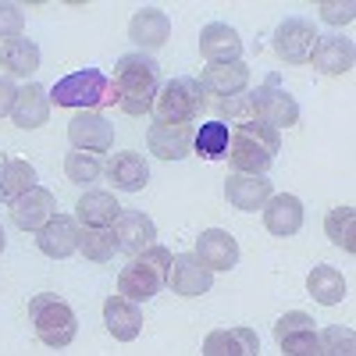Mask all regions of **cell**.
<instances>
[{
    "label": "cell",
    "instance_id": "cell-18",
    "mask_svg": "<svg viewBox=\"0 0 356 356\" xmlns=\"http://www.w3.org/2000/svg\"><path fill=\"white\" fill-rule=\"evenodd\" d=\"M129 40L139 47V54L164 47L171 40V18L161 8H139L129 22Z\"/></svg>",
    "mask_w": 356,
    "mask_h": 356
},
{
    "label": "cell",
    "instance_id": "cell-13",
    "mask_svg": "<svg viewBox=\"0 0 356 356\" xmlns=\"http://www.w3.org/2000/svg\"><path fill=\"white\" fill-rule=\"evenodd\" d=\"M275 196V186L267 182L264 175H228L225 178V200L235 207V211H264V203Z\"/></svg>",
    "mask_w": 356,
    "mask_h": 356
},
{
    "label": "cell",
    "instance_id": "cell-17",
    "mask_svg": "<svg viewBox=\"0 0 356 356\" xmlns=\"http://www.w3.org/2000/svg\"><path fill=\"white\" fill-rule=\"evenodd\" d=\"M36 246H40V253L50 257V260H65V257L79 253V225H75V218H68V214L50 218V221L36 232Z\"/></svg>",
    "mask_w": 356,
    "mask_h": 356
},
{
    "label": "cell",
    "instance_id": "cell-12",
    "mask_svg": "<svg viewBox=\"0 0 356 356\" xmlns=\"http://www.w3.org/2000/svg\"><path fill=\"white\" fill-rule=\"evenodd\" d=\"M203 86L207 97H218V100H228V97H239L246 93L250 86V68L246 61H228V65H207L196 79Z\"/></svg>",
    "mask_w": 356,
    "mask_h": 356
},
{
    "label": "cell",
    "instance_id": "cell-1",
    "mask_svg": "<svg viewBox=\"0 0 356 356\" xmlns=\"http://www.w3.org/2000/svg\"><path fill=\"white\" fill-rule=\"evenodd\" d=\"M111 86H114L118 107L132 118H139L146 111H154V100L161 93V65L150 54H139V50L125 54V57H118Z\"/></svg>",
    "mask_w": 356,
    "mask_h": 356
},
{
    "label": "cell",
    "instance_id": "cell-9",
    "mask_svg": "<svg viewBox=\"0 0 356 356\" xmlns=\"http://www.w3.org/2000/svg\"><path fill=\"white\" fill-rule=\"evenodd\" d=\"M68 139H72V150L107 154L111 143H114V125L107 122L100 111H79L68 122Z\"/></svg>",
    "mask_w": 356,
    "mask_h": 356
},
{
    "label": "cell",
    "instance_id": "cell-34",
    "mask_svg": "<svg viewBox=\"0 0 356 356\" xmlns=\"http://www.w3.org/2000/svg\"><path fill=\"white\" fill-rule=\"evenodd\" d=\"M65 175H68V182H75V186H93L97 178L104 175V161H100V154L68 150V157H65Z\"/></svg>",
    "mask_w": 356,
    "mask_h": 356
},
{
    "label": "cell",
    "instance_id": "cell-2",
    "mask_svg": "<svg viewBox=\"0 0 356 356\" xmlns=\"http://www.w3.org/2000/svg\"><path fill=\"white\" fill-rule=\"evenodd\" d=\"M282 146V132L264 125V122H246L232 129V143H228V164L235 168V175H267V168L275 164Z\"/></svg>",
    "mask_w": 356,
    "mask_h": 356
},
{
    "label": "cell",
    "instance_id": "cell-11",
    "mask_svg": "<svg viewBox=\"0 0 356 356\" xmlns=\"http://www.w3.org/2000/svg\"><path fill=\"white\" fill-rule=\"evenodd\" d=\"M193 257H196L211 275L232 271V267L239 264V243H235V235H228V232H221V228H207V232H200Z\"/></svg>",
    "mask_w": 356,
    "mask_h": 356
},
{
    "label": "cell",
    "instance_id": "cell-8",
    "mask_svg": "<svg viewBox=\"0 0 356 356\" xmlns=\"http://www.w3.org/2000/svg\"><path fill=\"white\" fill-rule=\"evenodd\" d=\"M275 339L285 356H321L317 353V324L303 310H289L275 324Z\"/></svg>",
    "mask_w": 356,
    "mask_h": 356
},
{
    "label": "cell",
    "instance_id": "cell-21",
    "mask_svg": "<svg viewBox=\"0 0 356 356\" xmlns=\"http://www.w3.org/2000/svg\"><path fill=\"white\" fill-rule=\"evenodd\" d=\"M146 146L161 161H182L193 154V125H161L154 122L146 132Z\"/></svg>",
    "mask_w": 356,
    "mask_h": 356
},
{
    "label": "cell",
    "instance_id": "cell-19",
    "mask_svg": "<svg viewBox=\"0 0 356 356\" xmlns=\"http://www.w3.org/2000/svg\"><path fill=\"white\" fill-rule=\"evenodd\" d=\"M264 228L278 235V239H289L303 228V200L292 193H278L264 203Z\"/></svg>",
    "mask_w": 356,
    "mask_h": 356
},
{
    "label": "cell",
    "instance_id": "cell-22",
    "mask_svg": "<svg viewBox=\"0 0 356 356\" xmlns=\"http://www.w3.org/2000/svg\"><path fill=\"white\" fill-rule=\"evenodd\" d=\"M200 54L207 57V65H228V61H239L243 54V40L232 25L225 22H211L200 33Z\"/></svg>",
    "mask_w": 356,
    "mask_h": 356
},
{
    "label": "cell",
    "instance_id": "cell-26",
    "mask_svg": "<svg viewBox=\"0 0 356 356\" xmlns=\"http://www.w3.org/2000/svg\"><path fill=\"white\" fill-rule=\"evenodd\" d=\"M203 356H260V339L253 328H218L203 339Z\"/></svg>",
    "mask_w": 356,
    "mask_h": 356
},
{
    "label": "cell",
    "instance_id": "cell-37",
    "mask_svg": "<svg viewBox=\"0 0 356 356\" xmlns=\"http://www.w3.org/2000/svg\"><path fill=\"white\" fill-rule=\"evenodd\" d=\"M25 29V11L18 4H0V43H11Z\"/></svg>",
    "mask_w": 356,
    "mask_h": 356
},
{
    "label": "cell",
    "instance_id": "cell-40",
    "mask_svg": "<svg viewBox=\"0 0 356 356\" xmlns=\"http://www.w3.org/2000/svg\"><path fill=\"white\" fill-rule=\"evenodd\" d=\"M4 246H8V239H4V228H0V253H4Z\"/></svg>",
    "mask_w": 356,
    "mask_h": 356
},
{
    "label": "cell",
    "instance_id": "cell-36",
    "mask_svg": "<svg viewBox=\"0 0 356 356\" xmlns=\"http://www.w3.org/2000/svg\"><path fill=\"white\" fill-rule=\"evenodd\" d=\"M218 122H232V125L257 122V111H253V89H246V93H239V97L218 100Z\"/></svg>",
    "mask_w": 356,
    "mask_h": 356
},
{
    "label": "cell",
    "instance_id": "cell-24",
    "mask_svg": "<svg viewBox=\"0 0 356 356\" xmlns=\"http://www.w3.org/2000/svg\"><path fill=\"white\" fill-rule=\"evenodd\" d=\"M11 118H15V125L25 129V132L47 125V118H50V89H43L40 82H25L18 89V100H15Z\"/></svg>",
    "mask_w": 356,
    "mask_h": 356
},
{
    "label": "cell",
    "instance_id": "cell-25",
    "mask_svg": "<svg viewBox=\"0 0 356 356\" xmlns=\"http://www.w3.org/2000/svg\"><path fill=\"white\" fill-rule=\"evenodd\" d=\"M75 218L82 228H114V221L122 218V207H118L114 193L107 189H89L79 196L75 203Z\"/></svg>",
    "mask_w": 356,
    "mask_h": 356
},
{
    "label": "cell",
    "instance_id": "cell-6",
    "mask_svg": "<svg viewBox=\"0 0 356 356\" xmlns=\"http://www.w3.org/2000/svg\"><path fill=\"white\" fill-rule=\"evenodd\" d=\"M107 93H111V79L100 68H82V72H72V75L54 82L50 104H57V107H79V111H97V107H107Z\"/></svg>",
    "mask_w": 356,
    "mask_h": 356
},
{
    "label": "cell",
    "instance_id": "cell-33",
    "mask_svg": "<svg viewBox=\"0 0 356 356\" xmlns=\"http://www.w3.org/2000/svg\"><path fill=\"white\" fill-rule=\"evenodd\" d=\"M324 235L342 246L346 253H356V211L353 207H335V211L324 218Z\"/></svg>",
    "mask_w": 356,
    "mask_h": 356
},
{
    "label": "cell",
    "instance_id": "cell-30",
    "mask_svg": "<svg viewBox=\"0 0 356 356\" xmlns=\"http://www.w3.org/2000/svg\"><path fill=\"white\" fill-rule=\"evenodd\" d=\"M36 186V168L29 161H0V203H15Z\"/></svg>",
    "mask_w": 356,
    "mask_h": 356
},
{
    "label": "cell",
    "instance_id": "cell-38",
    "mask_svg": "<svg viewBox=\"0 0 356 356\" xmlns=\"http://www.w3.org/2000/svg\"><path fill=\"white\" fill-rule=\"evenodd\" d=\"M321 18L332 22V25H349L356 18V8L353 4H328V0H324V4H321Z\"/></svg>",
    "mask_w": 356,
    "mask_h": 356
},
{
    "label": "cell",
    "instance_id": "cell-3",
    "mask_svg": "<svg viewBox=\"0 0 356 356\" xmlns=\"http://www.w3.org/2000/svg\"><path fill=\"white\" fill-rule=\"evenodd\" d=\"M168 271H171V250L154 243L146 253L132 257L122 271H118V296H125L132 303L154 300V296L168 285Z\"/></svg>",
    "mask_w": 356,
    "mask_h": 356
},
{
    "label": "cell",
    "instance_id": "cell-29",
    "mask_svg": "<svg viewBox=\"0 0 356 356\" xmlns=\"http://www.w3.org/2000/svg\"><path fill=\"white\" fill-rule=\"evenodd\" d=\"M307 292L321 307H335V303L346 300V278H342V271H335L332 264H317L314 271L307 275Z\"/></svg>",
    "mask_w": 356,
    "mask_h": 356
},
{
    "label": "cell",
    "instance_id": "cell-28",
    "mask_svg": "<svg viewBox=\"0 0 356 356\" xmlns=\"http://www.w3.org/2000/svg\"><path fill=\"white\" fill-rule=\"evenodd\" d=\"M0 68L8 72V79H29L40 68V47L25 36L0 43Z\"/></svg>",
    "mask_w": 356,
    "mask_h": 356
},
{
    "label": "cell",
    "instance_id": "cell-16",
    "mask_svg": "<svg viewBox=\"0 0 356 356\" xmlns=\"http://www.w3.org/2000/svg\"><path fill=\"white\" fill-rule=\"evenodd\" d=\"M114 239H118V250L139 257L157 243V225L143 211H122V218L114 221Z\"/></svg>",
    "mask_w": 356,
    "mask_h": 356
},
{
    "label": "cell",
    "instance_id": "cell-7",
    "mask_svg": "<svg viewBox=\"0 0 356 356\" xmlns=\"http://www.w3.org/2000/svg\"><path fill=\"white\" fill-rule=\"evenodd\" d=\"M253 111H257V122L271 125V129H292L300 122V104H296L292 93L278 86V75H271L264 86L253 89Z\"/></svg>",
    "mask_w": 356,
    "mask_h": 356
},
{
    "label": "cell",
    "instance_id": "cell-39",
    "mask_svg": "<svg viewBox=\"0 0 356 356\" xmlns=\"http://www.w3.org/2000/svg\"><path fill=\"white\" fill-rule=\"evenodd\" d=\"M15 100H18V86L4 75V79H0V118H11Z\"/></svg>",
    "mask_w": 356,
    "mask_h": 356
},
{
    "label": "cell",
    "instance_id": "cell-10",
    "mask_svg": "<svg viewBox=\"0 0 356 356\" xmlns=\"http://www.w3.org/2000/svg\"><path fill=\"white\" fill-rule=\"evenodd\" d=\"M314 40H317L314 22H307V18H285L275 29V54L282 57L285 65H303V61H310Z\"/></svg>",
    "mask_w": 356,
    "mask_h": 356
},
{
    "label": "cell",
    "instance_id": "cell-35",
    "mask_svg": "<svg viewBox=\"0 0 356 356\" xmlns=\"http://www.w3.org/2000/svg\"><path fill=\"white\" fill-rule=\"evenodd\" d=\"M317 353L321 356H356V339L349 328L332 324V328L317 332Z\"/></svg>",
    "mask_w": 356,
    "mask_h": 356
},
{
    "label": "cell",
    "instance_id": "cell-20",
    "mask_svg": "<svg viewBox=\"0 0 356 356\" xmlns=\"http://www.w3.org/2000/svg\"><path fill=\"white\" fill-rule=\"evenodd\" d=\"M310 61H314V68L321 75H346V72H353V61H356L353 40H346V36H317L314 50H310Z\"/></svg>",
    "mask_w": 356,
    "mask_h": 356
},
{
    "label": "cell",
    "instance_id": "cell-14",
    "mask_svg": "<svg viewBox=\"0 0 356 356\" xmlns=\"http://www.w3.org/2000/svg\"><path fill=\"white\" fill-rule=\"evenodd\" d=\"M211 285H214V275L207 271V267H203L193 253H178V257H171L168 289H171L175 296H186V300H193V296L211 292Z\"/></svg>",
    "mask_w": 356,
    "mask_h": 356
},
{
    "label": "cell",
    "instance_id": "cell-32",
    "mask_svg": "<svg viewBox=\"0 0 356 356\" xmlns=\"http://www.w3.org/2000/svg\"><path fill=\"white\" fill-rule=\"evenodd\" d=\"M79 253L93 264H107L118 253L114 228H79Z\"/></svg>",
    "mask_w": 356,
    "mask_h": 356
},
{
    "label": "cell",
    "instance_id": "cell-27",
    "mask_svg": "<svg viewBox=\"0 0 356 356\" xmlns=\"http://www.w3.org/2000/svg\"><path fill=\"white\" fill-rule=\"evenodd\" d=\"M104 324L118 342H132L143 332V310L125 296H111V300H104Z\"/></svg>",
    "mask_w": 356,
    "mask_h": 356
},
{
    "label": "cell",
    "instance_id": "cell-4",
    "mask_svg": "<svg viewBox=\"0 0 356 356\" xmlns=\"http://www.w3.org/2000/svg\"><path fill=\"white\" fill-rule=\"evenodd\" d=\"M29 321H33V328H36V339L50 349H65L79 335L75 310L54 292H40L29 300Z\"/></svg>",
    "mask_w": 356,
    "mask_h": 356
},
{
    "label": "cell",
    "instance_id": "cell-15",
    "mask_svg": "<svg viewBox=\"0 0 356 356\" xmlns=\"http://www.w3.org/2000/svg\"><path fill=\"white\" fill-rule=\"evenodd\" d=\"M11 218H15V225H18L22 232H40L50 218H57V200H54L50 189L33 186L25 196H18V200L11 203Z\"/></svg>",
    "mask_w": 356,
    "mask_h": 356
},
{
    "label": "cell",
    "instance_id": "cell-31",
    "mask_svg": "<svg viewBox=\"0 0 356 356\" xmlns=\"http://www.w3.org/2000/svg\"><path fill=\"white\" fill-rule=\"evenodd\" d=\"M228 143H232V129L225 122H218V118L193 132V150L207 161H221L228 154Z\"/></svg>",
    "mask_w": 356,
    "mask_h": 356
},
{
    "label": "cell",
    "instance_id": "cell-23",
    "mask_svg": "<svg viewBox=\"0 0 356 356\" xmlns=\"http://www.w3.org/2000/svg\"><path fill=\"white\" fill-rule=\"evenodd\" d=\"M104 171H107V178H111V186L122 189V193H139L146 182H150V164H146V157L136 154V150L114 154V157L104 164Z\"/></svg>",
    "mask_w": 356,
    "mask_h": 356
},
{
    "label": "cell",
    "instance_id": "cell-5",
    "mask_svg": "<svg viewBox=\"0 0 356 356\" xmlns=\"http://www.w3.org/2000/svg\"><path fill=\"white\" fill-rule=\"evenodd\" d=\"M207 107L203 86L189 75H178L161 86V93L154 100V122L161 125H193Z\"/></svg>",
    "mask_w": 356,
    "mask_h": 356
}]
</instances>
